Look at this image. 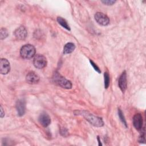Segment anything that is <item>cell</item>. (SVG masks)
Returning <instances> with one entry per match:
<instances>
[{"label": "cell", "mask_w": 146, "mask_h": 146, "mask_svg": "<svg viewBox=\"0 0 146 146\" xmlns=\"http://www.w3.org/2000/svg\"><path fill=\"white\" fill-rule=\"evenodd\" d=\"M26 80L29 84H36L39 80V76L34 72H30L27 74Z\"/></svg>", "instance_id": "cell-12"}, {"label": "cell", "mask_w": 146, "mask_h": 146, "mask_svg": "<svg viewBox=\"0 0 146 146\" xmlns=\"http://www.w3.org/2000/svg\"><path fill=\"white\" fill-rule=\"evenodd\" d=\"M38 120L39 123L44 127H47L51 122L50 117L46 112H42L40 114L38 117Z\"/></svg>", "instance_id": "cell-10"}, {"label": "cell", "mask_w": 146, "mask_h": 146, "mask_svg": "<svg viewBox=\"0 0 146 146\" xmlns=\"http://www.w3.org/2000/svg\"><path fill=\"white\" fill-rule=\"evenodd\" d=\"M116 1L113 0H103L102 1V2L106 5H113Z\"/></svg>", "instance_id": "cell-19"}, {"label": "cell", "mask_w": 146, "mask_h": 146, "mask_svg": "<svg viewBox=\"0 0 146 146\" xmlns=\"http://www.w3.org/2000/svg\"><path fill=\"white\" fill-rule=\"evenodd\" d=\"M34 66L39 69L44 68L47 64V60L44 56L40 54L36 55L33 59Z\"/></svg>", "instance_id": "cell-4"}, {"label": "cell", "mask_w": 146, "mask_h": 146, "mask_svg": "<svg viewBox=\"0 0 146 146\" xmlns=\"http://www.w3.org/2000/svg\"><path fill=\"white\" fill-rule=\"evenodd\" d=\"M14 34L18 40H24L27 35V32L24 26H20L14 32Z\"/></svg>", "instance_id": "cell-7"}, {"label": "cell", "mask_w": 146, "mask_h": 146, "mask_svg": "<svg viewBox=\"0 0 146 146\" xmlns=\"http://www.w3.org/2000/svg\"><path fill=\"white\" fill-rule=\"evenodd\" d=\"M57 22H58L59 24H60L63 27H64L66 30H69V31L70 30V27L69 25H68L67 21L64 19H63V18L58 17L57 18Z\"/></svg>", "instance_id": "cell-14"}, {"label": "cell", "mask_w": 146, "mask_h": 146, "mask_svg": "<svg viewBox=\"0 0 146 146\" xmlns=\"http://www.w3.org/2000/svg\"><path fill=\"white\" fill-rule=\"evenodd\" d=\"M104 87L105 88H108L110 85V75L107 72H105L104 74Z\"/></svg>", "instance_id": "cell-15"}, {"label": "cell", "mask_w": 146, "mask_h": 146, "mask_svg": "<svg viewBox=\"0 0 146 146\" xmlns=\"http://www.w3.org/2000/svg\"><path fill=\"white\" fill-rule=\"evenodd\" d=\"M4 116H5V112H3L2 107H1V117L2 118Z\"/></svg>", "instance_id": "cell-22"}, {"label": "cell", "mask_w": 146, "mask_h": 146, "mask_svg": "<svg viewBox=\"0 0 146 146\" xmlns=\"http://www.w3.org/2000/svg\"><path fill=\"white\" fill-rule=\"evenodd\" d=\"M60 134L63 136H67L68 135V131L65 128L60 129Z\"/></svg>", "instance_id": "cell-20"}, {"label": "cell", "mask_w": 146, "mask_h": 146, "mask_svg": "<svg viewBox=\"0 0 146 146\" xmlns=\"http://www.w3.org/2000/svg\"><path fill=\"white\" fill-rule=\"evenodd\" d=\"M35 54V47L30 44L23 46L20 50V55L21 57L25 59H29L33 58Z\"/></svg>", "instance_id": "cell-3"}, {"label": "cell", "mask_w": 146, "mask_h": 146, "mask_svg": "<svg viewBox=\"0 0 146 146\" xmlns=\"http://www.w3.org/2000/svg\"><path fill=\"white\" fill-rule=\"evenodd\" d=\"M8 36V31L5 28H1L0 30V38L1 39H3Z\"/></svg>", "instance_id": "cell-17"}, {"label": "cell", "mask_w": 146, "mask_h": 146, "mask_svg": "<svg viewBox=\"0 0 146 146\" xmlns=\"http://www.w3.org/2000/svg\"><path fill=\"white\" fill-rule=\"evenodd\" d=\"M79 114L82 115L88 122L94 126L99 127H102L104 124L102 118L96 116L87 111L80 112L79 113Z\"/></svg>", "instance_id": "cell-2"}, {"label": "cell", "mask_w": 146, "mask_h": 146, "mask_svg": "<svg viewBox=\"0 0 146 146\" xmlns=\"http://www.w3.org/2000/svg\"><path fill=\"white\" fill-rule=\"evenodd\" d=\"M98 143H99V145H102V143H101V141H100V140L99 137V136H98Z\"/></svg>", "instance_id": "cell-23"}, {"label": "cell", "mask_w": 146, "mask_h": 146, "mask_svg": "<svg viewBox=\"0 0 146 146\" xmlns=\"http://www.w3.org/2000/svg\"><path fill=\"white\" fill-rule=\"evenodd\" d=\"M90 62L91 64L92 65V66L93 67V68H94V70H95L96 71H97L98 73H100V72H101V71H100V68H99V67H98L92 60H90Z\"/></svg>", "instance_id": "cell-18"}, {"label": "cell", "mask_w": 146, "mask_h": 146, "mask_svg": "<svg viewBox=\"0 0 146 146\" xmlns=\"http://www.w3.org/2000/svg\"><path fill=\"white\" fill-rule=\"evenodd\" d=\"M16 110L19 116H23L26 111V102L23 99H20L16 103Z\"/></svg>", "instance_id": "cell-6"}, {"label": "cell", "mask_w": 146, "mask_h": 146, "mask_svg": "<svg viewBox=\"0 0 146 146\" xmlns=\"http://www.w3.org/2000/svg\"><path fill=\"white\" fill-rule=\"evenodd\" d=\"M144 134H143V135H141L140 137H139V141L141 143V141H145V137H144Z\"/></svg>", "instance_id": "cell-21"}, {"label": "cell", "mask_w": 146, "mask_h": 146, "mask_svg": "<svg viewBox=\"0 0 146 146\" xmlns=\"http://www.w3.org/2000/svg\"><path fill=\"white\" fill-rule=\"evenodd\" d=\"M118 85L121 90V91L124 92L125 90L127 89V74L126 72L124 71L122 72L120 75L119 80H118Z\"/></svg>", "instance_id": "cell-8"}, {"label": "cell", "mask_w": 146, "mask_h": 146, "mask_svg": "<svg viewBox=\"0 0 146 146\" xmlns=\"http://www.w3.org/2000/svg\"><path fill=\"white\" fill-rule=\"evenodd\" d=\"M133 124L135 128L140 131L142 129L143 127V117L140 113H136L133 117Z\"/></svg>", "instance_id": "cell-11"}, {"label": "cell", "mask_w": 146, "mask_h": 146, "mask_svg": "<svg viewBox=\"0 0 146 146\" xmlns=\"http://www.w3.org/2000/svg\"><path fill=\"white\" fill-rule=\"evenodd\" d=\"M95 19L97 23L102 26H107L110 23L109 18L103 13L98 12L95 14Z\"/></svg>", "instance_id": "cell-5"}, {"label": "cell", "mask_w": 146, "mask_h": 146, "mask_svg": "<svg viewBox=\"0 0 146 146\" xmlns=\"http://www.w3.org/2000/svg\"><path fill=\"white\" fill-rule=\"evenodd\" d=\"M75 48V46L72 43H67L63 47V52L64 54H70L73 52Z\"/></svg>", "instance_id": "cell-13"}, {"label": "cell", "mask_w": 146, "mask_h": 146, "mask_svg": "<svg viewBox=\"0 0 146 146\" xmlns=\"http://www.w3.org/2000/svg\"><path fill=\"white\" fill-rule=\"evenodd\" d=\"M118 115L119 117L120 120H121V121L123 123V124L125 125V127H127V122L126 120L125 119V117L124 116V115L123 113V112L121 111V110L120 109H118Z\"/></svg>", "instance_id": "cell-16"}, {"label": "cell", "mask_w": 146, "mask_h": 146, "mask_svg": "<svg viewBox=\"0 0 146 146\" xmlns=\"http://www.w3.org/2000/svg\"><path fill=\"white\" fill-rule=\"evenodd\" d=\"M10 66L9 61L6 59L2 58L0 61V72L1 74L5 75L9 72Z\"/></svg>", "instance_id": "cell-9"}, {"label": "cell", "mask_w": 146, "mask_h": 146, "mask_svg": "<svg viewBox=\"0 0 146 146\" xmlns=\"http://www.w3.org/2000/svg\"><path fill=\"white\" fill-rule=\"evenodd\" d=\"M52 78L53 82L55 83L62 88L70 89L72 87L71 82L70 80L66 79L64 77L62 76L59 72L56 71L54 73Z\"/></svg>", "instance_id": "cell-1"}]
</instances>
